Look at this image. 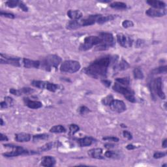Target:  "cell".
<instances>
[{"mask_svg":"<svg viewBox=\"0 0 167 167\" xmlns=\"http://www.w3.org/2000/svg\"><path fill=\"white\" fill-rule=\"evenodd\" d=\"M117 59V57H112L110 55L101 57L86 67L84 72L86 75L95 79H104L107 76V70L110 65L113 62H116Z\"/></svg>","mask_w":167,"mask_h":167,"instance_id":"obj_1","label":"cell"},{"mask_svg":"<svg viewBox=\"0 0 167 167\" xmlns=\"http://www.w3.org/2000/svg\"><path fill=\"white\" fill-rule=\"evenodd\" d=\"M61 62V58L56 54L47 56L42 60L41 66L42 69L46 71H52L54 69H56Z\"/></svg>","mask_w":167,"mask_h":167,"instance_id":"obj_2","label":"cell"},{"mask_svg":"<svg viewBox=\"0 0 167 167\" xmlns=\"http://www.w3.org/2000/svg\"><path fill=\"white\" fill-rule=\"evenodd\" d=\"M99 35L102 39L101 44L96 47V50H106L115 45V41L112 34L108 32H101Z\"/></svg>","mask_w":167,"mask_h":167,"instance_id":"obj_3","label":"cell"},{"mask_svg":"<svg viewBox=\"0 0 167 167\" xmlns=\"http://www.w3.org/2000/svg\"><path fill=\"white\" fill-rule=\"evenodd\" d=\"M112 89L116 92L122 94L127 100H128L131 103H135L136 99L135 97V93L131 89L129 88L128 86H122L116 82L112 87Z\"/></svg>","mask_w":167,"mask_h":167,"instance_id":"obj_4","label":"cell"},{"mask_svg":"<svg viewBox=\"0 0 167 167\" xmlns=\"http://www.w3.org/2000/svg\"><path fill=\"white\" fill-rule=\"evenodd\" d=\"M102 39L99 35L97 36H88L84 39V43L80 44V50L86 51L91 49L94 46H98L101 44Z\"/></svg>","mask_w":167,"mask_h":167,"instance_id":"obj_5","label":"cell"},{"mask_svg":"<svg viewBox=\"0 0 167 167\" xmlns=\"http://www.w3.org/2000/svg\"><path fill=\"white\" fill-rule=\"evenodd\" d=\"M5 148L10 149V151H8L5 153H3V155L6 157H17L18 155H28L30 153V151L26 150L22 147L20 146H15L12 144H5Z\"/></svg>","mask_w":167,"mask_h":167,"instance_id":"obj_6","label":"cell"},{"mask_svg":"<svg viewBox=\"0 0 167 167\" xmlns=\"http://www.w3.org/2000/svg\"><path fill=\"white\" fill-rule=\"evenodd\" d=\"M81 67L80 63L75 60H66L63 61L60 67V70L63 72L75 73L78 71Z\"/></svg>","mask_w":167,"mask_h":167,"instance_id":"obj_7","label":"cell"},{"mask_svg":"<svg viewBox=\"0 0 167 167\" xmlns=\"http://www.w3.org/2000/svg\"><path fill=\"white\" fill-rule=\"evenodd\" d=\"M150 89L152 94L157 95L161 99H165L166 95L163 90V80L161 78L159 77L153 80L150 83Z\"/></svg>","mask_w":167,"mask_h":167,"instance_id":"obj_8","label":"cell"},{"mask_svg":"<svg viewBox=\"0 0 167 167\" xmlns=\"http://www.w3.org/2000/svg\"><path fill=\"white\" fill-rule=\"evenodd\" d=\"M31 84L35 88L46 90L52 91V92H56L59 88V86L55 84L54 83L46 82V81L33 80Z\"/></svg>","mask_w":167,"mask_h":167,"instance_id":"obj_9","label":"cell"},{"mask_svg":"<svg viewBox=\"0 0 167 167\" xmlns=\"http://www.w3.org/2000/svg\"><path fill=\"white\" fill-rule=\"evenodd\" d=\"M20 58L18 57L9 56L7 54H1V63H5V64H9L14 65L16 67H20Z\"/></svg>","mask_w":167,"mask_h":167,"instance_id":"obj_10","label":"cell"},{"mask_svg":"<svg viewBox=\"0 0 167 167\" xmlns=\"http://www.w3.org/2000/svg\"><path fill=\"white\" fill-rule=\"evenodd\" d=\"M109 106L112 111L117 112V113H122V112L126 111L127 110V106L124 102L117 100V99H114Z\"/></svg>","mask_w":167,"mask_h":167,"instance_id":"obj_11","label":"cell"},{"mask_svg":"<svg viewBox=\"0 0 167 167\" xmlns=\"http://www.w3.org/2000/svg\"><path fill=\"white\" fill-rule=\"evenodd\" d=\"M117 41L118 43L124 48H130L131 47L133 41L129 36L123 33H119L117 35Z\"/></svg>","mask_w":167,"mask_h":167,"instance_id":"obj_12","label":"cell"},{"mask_svg":"<svg viewBox=\"0 0 167 167\" xmlns=\"http://www.w3.org/2000/svg\"><path fill=\"white\" fill-rule=\"evenodd\" d=\"M100 14H94L90 15L88 17L81 20H78V24H79L80 28L84 27V26H91L97 22V20L99 18Z\"/></svg>","mask_w":167,"mask_h":167,"instance_id":"obj_13","label":"cell"},{"mask_svg":"<svg viewBox=\"0 0 167 167\" xmlns=\"http://www.w3.org/2000/svg\"><path fill=\"white\" fill-rule=\"evenodd\" d=\"M166 13L165 9H157L153 8H150L146 12V14L150 17H164Z\"/></svg>","mask_w":167,"mask_h":167,"instance_id":"obj_14","label":"cell"},{"mask_svg":"<svg viewBox=\"0 0 167 167\" xmlns=\"http://www.w3.org/2000/svg\"><path fill=\"white\" fill-rule=\"evenodd\" d=\"M22 65L27 69H31V68H35L37 69L41 65V62L39 61H34L27 58H23L22 59Z\"/></svg>","mask_w":167,"mask_h":167,"instance_id":"obj_15","label":"cell"},{"mask_svg":"<svg viewBox=\"0 0 167 167\" xmlns=\"http://www.w3.org/2000/svg\"><path fill=\"white\" fill-rule=\"evenodd\" d=\"M56 159L54 157L52 156H44L43 158L41 159V165L43 166H46V167H50L53 166L56 164Z\"/></svg>","mask_w":167,"mask_h":167,"instance_id":"obj_16","label":"cell"},{"mask_svg":"<svg viewBox=\"0 0 167 167\" xmlns=\"http://www.w3.org/2000/svg\"><path fill=\"white\" fill-rule=\"evenodd\" d=\"M23 101H24L26 105L27 106L28 108L31 109H39L43 106V104H42V103L40 101H32L28 98H24L23 99Z\"/></svg>","mask_w":167,"mask_h":167,"instance_id":"obj_17","label":"cell"},{"mask_svg":"<svg viewBox=\"0 0 167 167\" xmlns=\"http://www.w3.org/2000/svg\"><path fill=\"white\" fill-rule=\"evenodd\" d=\"M88 155L91 158L101 159L104 157L102 156L103 154V150L101 148H93L88 151Z\"/></svg>","mask_w":167,"mask_h":167,"instance_id":"obj_18","label":"cell"},{"mask_svg":"<svg viewBox=\"0 0 167 167\" xmlns=\"http://www.w3.org/2000/svg\"><path fill=\"white\" fill-rule=\"evenodd\" d=\"M67 16L72 20H79L83 17V14L79 10H69L67 12Z\"/></svg>","mask_w":167,"mask_h":167,"instance_id":"obj_19","label":"cell"},{"mask_svg":"<svg viewBox=\"0 0 167 167\" xmlns=\"http://www.w3.org/2000/svg\"><path fill=\"white\" fill-rule=\"evenodd\" d=\"M15 140L19 142H28L31 140V135L28 133H18L15 135Z\"/></svg>","mask_w":167,"mask_h":167,"instance_id":"obj_20","label":"cell"},{"mask_svg":"<svg viewBox=\"0 0 167 167\" xmlns=\"http://www.w3.org/2000/svg\"><path fill=\"white\" fill-rule=\"evenodd\" d=\"M129 67V65L124 59H121L119 63H115L114 69L115 71H119L128 69Z\"/></svg>","mask_w":167,"mask_h":167,"instance_id":"obj_21","label":"cell"},{"mask_svg":"<svg viewBox=\"0 0 167 167\" xmlns=\"http://www.w3.org/2000/svg\"><path fill=\"white\" fill-rule=\"evenodd\" d=\"M147 3L150 5L153 9H164L166 7L165 3L161 1H156V0H149L147 1Z\"/></svg>","mask_w":167,"mask_h":167,"instance_id":"obj_22","label":"cell"},{"mask_svg":"<svg viewBox=\"0 0 167 167\" xmlns=\"http://www.w3.org/2000/svg\"><path fill=\"white\" fill-rule=\"evenodd\" d=\"M94 141L93 138L89 137H85L84 138H80L78 140L80 147H88L92 144Z\"/></svg>","mask_w":167,"mask_h":167,"instance_id":"obj_23","label":"cell"},{"mask_svg":"<svg viewBox=\"0 0 167 167\" xmlns=\"http://www.w3.org/2000/svg\"><path fill=\"white\" fill-rule=\"evenodd\" d=\"M116 15H105V16H103V15H101L100 14L99 15V18H97V22L99 24H103V23H106L107 22H109V21H111L112 20H114L116 17H115Z\"/></svg>","mask_w":167,"mask_h":167,"instance_id":"obj_24","label":"cell"},{"mask_svg":"<svg viewBox=\"0 0 167 167\" xmlns=\"http://www.w3.org/2000/svg\"><path fill=\"white\" fill-rule=\"evenodd\" d=\"M110 7L113 8L115 9H119V10H124L125 9L127 8V5L125 3L123 2H114L110 5Z\"/></svg>","mask_w":167,"mask_h":167,"instance_id":"obj_25","label":"cell"},{"mask_svg":"<svg viewBox=\"0 0 167 167\" xmlns=\"http://www.w3.org/2000/svg\"><path fill=\"white\" fill-rule=\"evenodd\" d=\"M50 131L54 133H62L66 132V129H65V128L63 126V125H58L52 127L51 129H50Z\"/></svg>","mask_w":167,"mask_h":167,"instance_id":"obj_26","label":"cell"},{"mask_svg":"<svg viewBox=\"0 0 167 167\" xmlns=\"http://www.w3.org/2000/svg\"><path fill=\"white\" fill-rule=\"evenodd\" d=\"M57 142H48L44 144V146H42L41 148L39 149V150L40 151H48L50 150H51L52 148H53L55 146H56L57 144Z\"/></svg>","mask_w":167,"mask_h":167,"instance_id":"obj_27","label":"cell"},{"mask_svg":"<svg viewBox=\"0 0 167 167\" xmlns=\"http://www.w3.org/2000/svg\"><path fill=\"white\" fill-rule=\"evenodd\" d=\"M49 138V135L46 134H40V135H36L33 136V140L34 142H37L41 140H48Z\"/></svg>","mask_w":167,"mask_h":167,"instance_id":"obj_28","label":"cell"},{"mask_svg":"<svg viewBox=\"0 0 167 167\" xmlns=\"http://www.w3.org/2000/svg\"><path fill=\"white\" fill-rule=\"evenodd\" d=\"M68 30H77V29L79 28L80 26L78 24V20H71L67 23V27Z\"/></svg>","mask_w":167,"mask_h":167,"instance_id":"obj_29","label":"cell"},{"mask_svg":"<svg viewBox=\"0 0 167 167\" xmlns=\"http://www.w3.org/2000/svg\"><path fill=\"white\" fill-rule=\"evenodd\" d=\"M133 75H134L135 79L142 80L144 78V74L142 72V70L138 67L135 68V69L133 70Z\"/></svg>","mask_w":167,"mask_h":167,"instance_id":"obj_30","label":"cell"},{"mask_svg":"<svg viewBox=\"0 0 167 167\" xmlns=\"http://www.w3.org/2000/svg\"><path fill=\"white\" fill-rule=\"evenodd\" d=\"M21 1H18V0H9L5 2V5H7L8 7L10 8H14V7H19Z\"/></svg>","mask_w":167,"mask_h":167,"instance_id":"obj_31","label":"cell"},{"mask_svg":"<svg viewBox=\"0 0 167 167\" xmlns=\"http://www.w3.org/2000/svg\"><path fill=\"white\" fill-rule=\"evenodd\" d=\"M116 82L125 86H129L130 84V80L129 78H117L116 79Z\"/></svg>","mask_w":167,"mask_h":167,"instance_id":"obj_32","label":"cell"},{"mask_svg":"<svg viewBox=\"0 0 167 167\" xmlns=\"http://www.w3.org/2000/svg\"><path fill=\"white\" fill-rule=\"evenodd\" d=\"M105 157L108 158H118L119 157V154L117 151H107L105 153Z\"/></svg>","mask_w":167,"mask_h":167,"instance_id":"obj_33","label":"cell"},{"mask_svg":"<svg viewBox=\"0 0 167 167\" xmlns=\"http://www.w3.org/2000/svg\"><path fill=\"white\" fill-rule=\"evenodd\" d=\"M113 100H114L113 96H112V95H107L106 97H104L102 99L101 102L104 105L109 106Z\"/></svg>","mask_w":167,"mask_h":167,"instance_id":"obj_34","label":"cell"},{"mask_svg":"<svg viewBox=\"0 0 167 167\" xmlns=\"http://www.w3.org/2000/svg\"><path fill=\"white\" fill-rule=\"evenodd\" d=\"M80 127L78 125L76 124H71L69 126V135H74L75 133H77L78 131H79Z\"/></svg>","mask_w":167,"mask_h":167,"instance_id":"obj_35","label":"cell"},{"mask_svg":"<svg viewBox=\"0 0 167 167\" xmlns=\"http://www.w3.org/2000/svg\"><path fill=\"white\" fill-rule=\"evenodd\" d=\"M166 66L160 67L153 70V74H161V73H166Z\"/></svg>","mask_w":167,"mask_h":167,"instance_id":"obj_36","label":"cell"},{"mask_svg":"<svg viewBox=\"0 0 167 167\" xmlns=\"http://www.w3.org/2000/svg\"><path fill=\"white\" fill-rule=\"evenodd\" d=\"M133 26H134V23H133V22H132L131 20H125L122 22V26L124 28H130V27H132Z\"/></svg>","mask_w":167,"mask_h":167,"instance_id":"obj_37","label":"cell"},{"mask_svg":"<svg viewBox=\"0 0 167 167\" xmlns=\"http://www.w3.org/2000/svg\"><path fill=\"white\" fill-rule=\"evenodd\" d=\"M0 14H1V17L10 18V19H13V18H15V16L14 14H12V13H9V12H4L3 11H1L0 12Z\"/></svg>","mask_w":167,"mask_h":167,"instance_id":"obj_38","label":"cell"},{"mask_svg":"<svg viewBox=\"0 0 167 167\" xmlns=\"http://www.w3.org/2000/svg\"><path fill=\"white\" fill-rule=\"evenodd\" d=\"M89 112H90V109L85 106H82L79 108V112H80V114L82 115H84L86 114H87Z\"/></svg>","mask_w":167,"mask_h":167,"instance_id":"obj_39","label":"cell"},{"mask_svg":"<svg viewBox=\"0 0 167 167\" xmlns=\"http://www.w3.org/2000/svg\"><path fill=\"white\" fill-rule=\"evenodd\" d=\"M103 140L109 141V142H119V138L115 137H104L103 138Z\"/></svg>","mask_w":167,"mask_h":167,"instance_id":"obj_40","label":"cell"},{"mask_svg":"<svg viewBox=\"0 0 167 167\" xmlns=\"http://www.w3.org/2000/svg\"><path fill=\"white\" fill-rule=\"evenodd\" d=\"M20 90L22 94H30L32 93L34 91L33 89L30 88H23L22 89H20Z\"/></svg>","mask_w":167,"mask_h":167,"instance_id":"obj_41","label":"cell"},{"mask_svg":"<svg viewBox=\"0 0 167 167\" xmlns=\"http://www.w3.org/2000/svg\"><path fill=\"white\" fill-rule=\"evenodd\" d=\"M9 92L11 94H12V95H14L17 96H20L21 95H22L20 90H16V89H14V88H10L9 90Z\"/></svg>","mask_w":167,"mask_h":167,"instance_id":"obj_42","label":"cell"},{"mask_svg":"<svg viewBox=\"0 0 167 167\" xmlns=\"http://www.w3.org/2000/svg\"><path fill=\"white\" fill-rule=\"evenodd\" d=\"M166 156V153L164 152H160V151H157L153 154V157L155 159H161L163 158L164 157Z\"/></svg>","mask_w":167,"mask_h":167,"instance_id":"obj_43","label":"cell"},{"mask_svg":"<svg viewBox=\"0 0 167 167\" xmlns=\"http://www.w3.org/2000/svg\"><path fill=\"white\" fill-rule=\"evenodd\" d=\"M123 136H124V138H127L128 140H131L132 138V134L130 132L127 131V130H124V132H123Z\"/></svg>","mask_w":167,"mask_h":167,"instance_id":"obj_44","label":"cell"},{"mask_svg":"<svg viewBox=\"0 0 167 167\" xmlns=\"http://www.w3.org/2000/svg\"><path fill=\"white\" fill-rule=\"evenodd\" d=\"M5 101L6 102L8 105H9V107L12 105L13 99L11 97H5Z\"/></svg>","mask_w":167,"mask_h":167,"instance_id":"obj_45","label":"cell"},{"mask_svg":"<svg viewBox=\"0 0 167 167\" xmlns=\"http://www.w3.org/2000/svg\"><path fill=\"white\" fill-rule=\"evenodd\" d=\"M101 82L104 86H106V87H110V86L111 85V81L108 80L103 79V80H101Z\"/></svg>","mask_w":167,"mask_h":167,"instance_id":"obj_46","label":"cell"},{"mask_svg":"<svg viewBox=\"0 0 167 167\" xmlns=\"http://www.w3.org/2000/svg\"><path fill=\"white\" fill-rule=\"evenodd\" d=\"M0 140L1 141H8V138L6 135H5L3 134V133H1L0 134Z\"/></svg>","mask_w":167,"mask_h":167,"instance_id":"obj_47","label":"cell"},{"mask_svg":"<svg viewBox=\"0 0 167 167\" xmlns=\"http://www.w3.org/2000/svg\"><path fill=\"white\" fill-rule=\"evenodd\" d=\"M0 106H1V108H7L9 107V105H8L7 103L5 102V101H2L1 104H0Z\"/></svg>","mask_w":167,"mask_h":167,"instance_id":"obj_48","label":"cell"},{"mask_svg":"<svg viewBox=\"0 0 167 167\" xmlns=\"http://www.w3.org/2000/svg\"><path fill=\"white\" fill-rule=\"evenodd\" d=\"M126 148H127V150H134V149H135L136 146H135L134 145H132V144H129V145H127Z\"/></svg>","mask_w":167,"mask_h":167,"instance_id":"obj_49","label":"cell"},{"mask_svg":"<svg viewBox=\"0 0 167 167\" xmlns=\"http://www.w3.org/2000/svg\"><path fill=\"white\" fill-rule=\"evenodd\" d=\"M162 146H163L164 148H166V146H167V139L166 138H165V139L163 141V143H162Z\"/></svg>","mask_w":167,"mask_h":167,"instance_id":"obj_50","label":"cell"},{"mask_svg":"<svg viewBox=\"0 0 167 167\" xmlns=\"http://www.w3.org/2000/svg\"><path fill=\"white\" fill-rule=\"evenodd\" d=\"M104 146H105V148H112L114 147V145L111 144H106Z\"/></svg>","mask_w":167,"mask_h":167,"instance_id":"obj_51","label":"cell"},{"mask_svg":"<svg viewBox=\"0 0 167 167\" xmlns=\"http://www.w3.org/2000/svg\"><path fill=\"white\" fill-rule=\"evenodd\" d=\"M0 121H1V126H3V120L2 118H1V119H0Z\"/></svg>","mask_w":167,"mask_h":167,"instance_id":"obj_52","label":"cell"}]
</instances>
